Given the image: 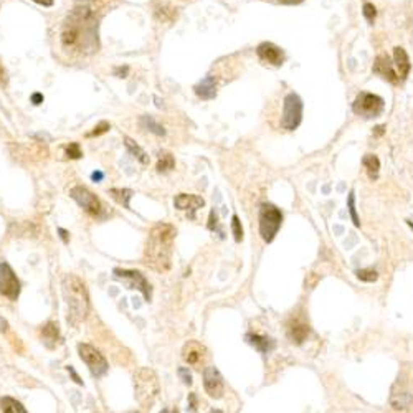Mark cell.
Here are the masks:
<instances>
[{"instance_id": "19", "label": "cell", "mask_w": 413, "mask_h": 413, "mask_svg": "<svg viewBox=\"0 0 413 413\" xmlns=\"http://www.w3.org/2000/svg\"><path fill=\"white\" fill-rule=\"evenodd\" d=\"M309 334V327L306 324H301V322H292L288 327V336L294 344H303L306 340Z\"/></svg>"}, {"instance_id": "44", "label": "cell", "mask_w": 413, "mask_h": 413, "mask_svg": "<svg viewBox=\"0 0 413 413\" xmlns=\"http://www.w3.org/2000/svg\"><path fill=\"white\" fill-rule=\"evenodd\" d=\"M375 129H377V134H379V136L384 133V126H379V128H375Z\"/></svg>"}, {"instance_id": "39", "label": "cell", "mask_w": 413, "mask_h": 413, "mask_svg": "<svg viewBox=\"0 0 413 413\" xmlns=\"http://www.w3.org/2000/svg\"><path fill=\"white\" fill-rule=\"evenodd\" d=\"M215 226H217V215H215V212H212L210 213V223H208V228L215 230Z\"/></svg>"}, {"instance_id": "1", "label": "cell", "mask_w": 413, "mask_h": 413, "mask_svg": "<svg viewBox=\"0 0 413 413\" xmlns=\"http://www.w3.org/2000/svg\"><path fill=\"white\" fill-rule=\"evenodd\" d=\"M177 231L169 223H159L149 233L144 263L157 273H165L170 268V256Z\"/></svg>"}, {"instance_id": "33", "label": "cell", "mask_w": 413, "mask_h": 413, "mask_svg": "<svg viewBox=\"0 0 413 413\" xmlns=\"http://www.w3.org/2000/svg\"><path fill=\"white\" fill-rule=\"evenodd\" d=\"M375 15H377V10H375L374 5L372 4H365L364 5V17H365V19H367L370 23H374Z\"/></svg>"}, {"instance_id": "5", "label": "cell", "mask_w": 413, "mask_h": 413, "mask_svg": "<svg viewBox=\"0 0 413 413\" xmlns=\"http://www.w3.org/2000/svg\"><path fill=\"white\" fill-rule=\"evenodd\" d=\"M78 354H80L81 361L88 365L91 375L96 377V379L103 377L107 372V369H109L106 357L101 354L96 347H93L91 344H80V345H78Z\"/></svg>"}, {"instance_id": "6", "label": "cell", "mask_w": 413, "mask_h": 413, "mask_svg": "<svg viewBox=\"0 0 413 413\" xmlns=\"http://www.w3.org/2000/svg\"><path fill=\"white\" fill-rule=\"evenodd\" d=\"M303 121V101L296 93H289L284 98L283 117H281V128L286 131H294Z\"/></svg>"}, {"instance_id": "38", "label": "cell", "mask_w": 413, "mask_h": 413, "mask_svg": "<svg viewBox=\"0 0 413 413\" xmlns=\"http://www.w3.org/2000/svg\"><path fill=\"white\" fill-rule=\"evenodd\" d=\"M32 103H33L35 106L41 104V103H43V94H40V93H35V94H32Z\"/></svg>"}, {"instance_id": "21", "label": "cell", "mask_w": 413, "mask_h": 413, "mask_svg": "<svg viewBox=\"0 0 413 413\" xmlns=\"http://www.w3.org/2000/svg\"><path fill=\"white\" fill-rule=\"evenodd\" d=\"M362 164L365 167V170H367L369 177L372 179V181H375V179L379 177V170H380L379 157H377V155H372V154H367V155H364Z\"/></svg>"}, {"instance_id": "16", "label": "cell", "mask_w": 413, "mask_h": 413, "mask_svg": "<svg viewBox=\"0 0 413 413\" xmlns=\"http://www.w3.org/2000/svg\"><path fill=\"white\" fill-rule=\"evenodd\" d=\"M195 94L200 99H213L217 96V78L213 75H208L205 80H202L199 85L195 86Z\"/></svg>"}, {"instance_id": "37", "label": "cell", "mask_w": 413, "mask_h": 413, "mask_svg": "<svg viewBox=\"0 0 413 413\" xmlns=\"http://www.w3.org/2000/svg\"><path fill=\"white\" fill-rule=\"evenodd\" d=\"M5 85H7V71L0 65V86H5Z\"/></svg>"}, {"instance_id": "26", "label": "cell", "mask_w": 413, "mask_h": 413, "mask_svg": "<svg viewBox=\"0 0 413 413\" xmlns=\"http://www.w3.org/2000/svg\"><path fill=\"white\" fill-rule=\"evenodd\" d=\"M141 126H142L144 129L151 131V133L157 134V136H164V134H165V131H164L162 126H160V124H159L157 121H155L154 117H151V116H142V117H141Z\"/></svg>"}, {"instance_id": "34", "label": "cell", "mask_w": 413, "mask_h": 413, "mask_svg": "<svg viewBox=\"0 0 413 413\" xmlns=\"http://www.w3.org/2000/svg\"><path fill=\"white\" fill-rule=\"evenodd\" d=\"M177 374L179 377L182 379V382L185 385H192V374L189 372V369H185V367H181L177 370Z\"/></svg>"}, {"instance_id": "4", "label": "cell", "mask_w": 413, "mask_h": 413, "mask_svg": "<svg viewBox=\"0 0 413 413\" xmlns=\"http://www.w3.org/2000/svg\"><path fill=\"white\" fill-rule=\"evenodd\" d=\"M281 223H283V213L271 203H263L260 208V233L266 243H271L276 237Z\"/></svg>"}, {"instance_id": "7", "label": "cell", "mask_w": 413, "mask_h": 413, "mask_svg": "<svg viewBox=\"0 0 413 413\" xmlns=\"http://www.w3.org/2000/svg\"><path fill=\"white\" fill-rule=\"evenodd\" d=\"M384 99L377 94L372 93H361L354 101V106L352 109L357 116H361L364 119H374L377 116H380V112L384 111Z\"/></svg>"}, {"instance_id": "13", "label": "cell", "mask_w": 413, "mask_h": 413, "mask_svg": "<svg viewBox=\"0 0 413 413\" xmlns=\"http://www.w3.org/2000/svg\"><path fill=\"white\" fill-rule=\"evenodd\" d=\"M256 53H258V56L263 62L273 65V67H281L284 62L283 50L274 43H271V41H263V43H260L258 48H256Z\"/></svg>"}, {"instance_id": "35", "label": "cell", "mask_w": 413, "mask_h": 413, "mask_svg": "<svg viewBox=\"0 0 413 413\" xmlns=\"http://www.w3.org/2000/svg\"><path fill=\"white\" fill-rule=\"evenodd\" d=\"M67 370H68V372H70V375H71V377H73V380L76 382V384H78V385H83V380L80 379V375H78V374L75 372V369H73V367H71V365H68V367H67Z\"/></svg>"}, {"instance_id": "36", "label": "cell", "mask_w": 413, "mask_h": 413, "mask_svg": "<svg viewBox=\"0 0 413 413\" xmlns=\"http://www.w3.org/2000/svg\"><path fill=\"white\" fill-rule=\"evenodd\" d=\"M128 73H129V68H128V67H124V68H116V70H114V75H116L117 78H126V76H128Z\"/></svg>"}, {"instance_id": "18", "label": "cell", "mask_w": 413, "mask_h": 413, "mask_svg": "<svg viewBox=\"0 0 413 413\" xmlns=\"http://www.w3.org/2000/svg\"><path fill=\"white\" fill-rule=\"evenodd\" d=\"M393 60L398 68L400 78H402V80H406V76H408L410 70H411V65H410L408 55H406V51L402 48V46H397V48L393 50Z\"/></svg>"}, {"instance_id": "8", "label": "cell", "mask_w": 413, "mask_h": 413, "mask_svg": "<svg viewBox=\"0 0 413 413\" xmlns=\"http://www.w3.org/2000/svg\"><path fill=\"white\" fill-rule=\"evenodd\" d=\"M70 197L78 205L85 208L86 213L93 215V217H99L101 212H103V205H101L98 197L89 189L83 187V185H75V187L70 190Z\"/></svg>"}, {"instance_id": "3", "label": "cell", "mask_w": 413, "mask_h": 413, "mask_svg": "<svg viewBox=\"0 0 413 413\" xmlns=\"http://www.w3.org/2000/svg\"><path fill=\"white\" fill-rule=\"evenodd\" d=\"M160 390L159 379L152 369L144 367L134 375V392L137 403L144 408H151Z\"/></svg>"}, {"instance_id": "30", "label": "cell", "mask_w": 413, "mask_h": 413, "mask_svg": "<svg viewBox=\"0 0 413 413\" xmlns=\"http://www.w3.org/2000/svg\"><path fill=\"white\" fill-rule=\"evenodd\" d=\"M347 203H349V213H350V217H352V221H354V225L359 228V226H361V221H359V217H357L356 195H354V192H350V194H349V200H347Z\"/></svg>"}, {"instance_id": "32", "label": "cell", "mask_w": 413, "mask_h": 413, "mask_svg": "<svg viewBox=\"0 0 413 413\" xmlns=\"http://www.w3.org/2000/svg\"><path fill=\"white\" fill-rule=\"evenodd\" d=\"M67 155L70 159H80L83 152H81V149H80V144L78 142H71V144L67 147Z\"/></svg>"}, {"instance_id": "22", "label": "cell", "mask_w": 413, "mask_h": 413, "mask_svg": "<svg viewBox=\"0 0 413 413\" xmlns=\"http://www.w3.org/2000/svg\"><path fill=\"white\" fill-rule=\"evenodd\" d=\"M0 410L5 413H27L25 406L20 402H17L15 398L12 397H2L0 398Z\"/></svg>"}, {"instance_id": "20", "label": "cell", "mask_w": 413, "mask_h": 413, "mask_svg": "<svg viewBox=\"0 0 413 413\" xmlns=\"http://www.w3.org/2000/svg\"><path fill=\"white\" fill-rule=\"evenodd\" d=\"M247 340L253 347H256L260 352H263V354H266L273 347V340L265 336H260V334H247Z\"/></svg>"}, {"instance_id": "23", "label": "cell", "mask_w": 413, "mask_h": 413, "mask_svg": "<svg viewBox=\"0 0 413 413\" xmlns=\"http://www.w3.org/2000/svg\"><path fill=\"white\" fill-rule=\"evenodd\" d=\"M124 144H126V149L134 155V157L139 160L141 164H149V157H147V154L142 151V149L136 144V142L133 139H129V137H124Z\"/></svg>"}, {"instance_id": "14", "label": "cell", "mask_w": 413, "mask_h": 413, "mask_svg": "<svg viewBox=\"0 0 413 413\" xmlns=\"http://www.w3.org/2000/svg\"><path fill=\"white\" fill-rule=\"evenodd\" d=\"M173 205L179 210L184 212H190V218H194L195 210H199L203 205H205V200L199 195H192V194H179L175 199H173Z\"/></svg>"}, {"instance_id": "11", "label": "cell", "mask_w": 413, "mask_h": 413, "mask_svg": "<svg viewBox=\"0 0 413 413\" xmlns=\"http://www.w3.org/2000/svg\"><path fill=\"white\" fill-rule=\"evenodd\" d=\"M203 388H205V392L208 393V397L215 400L221 398V395H223V390H225L223 377H221L218 369L213 367V365H208V367H205V370H203Z\"/></svg>"}, {"instance_id": "12", "label": "cell", "mask_w": 413, "mask_h": 413, "mask_svg": "<svg viewBox=\"0 0 413 413\" xmlns=\"http://www.w3.org/2000/svg\"><path fill=\"white\" fill-rule=\"evenodd\" d=\"M182 357L189 365L200 369L202 362L207 359V349L197 340H189L182 349Z\"/></svg>"}, {"instance_id": "43", "label": "cell", "mask_w": 413, "mask_h": 413, "mask_svg": "<svg viewBox=\"0 0 413 413\" xmlns=\"http://www.w3.org/2000/svg\"><path fill=\"white\" fill-rule=\"evenodd\" d=\"M0 332H7V321L0 317Z\"/></svg>"}, {"instance_id": "45", "label": "cell", "mask_w": 413, "mask_h": 413, "mask_svg": "<svg viewBox=\"0 0 413 413\" xmlns=\"http://www.w3.org/2000/svg\"><path fill=\"white\" fill-rule=\"evenodd\" d=\"M406 223H408V225H410V228L413 230V223H411V221H410V220H406Z\"/></svg>"}, {"instance_id": "29", "label": "cell", "mask_w": 413, "mask_h": 413, "mask_svg": "<svg viewBox=\"0 0 413 413\" xmlns=\"http://www.w3.org/2000/svg\"><path fill=\"white\" fill-rule=\"evenodd\" d=\"M231 230H233V237H235V242L240 243L243 240V228H242V221L238 218V215H233L231 217Z\"/></svg>"}, {"instance_id": "42", "label": "cell", "mask_w": 413, "mask_h": 413, "mask_svg": "<svg viewBox=\"0 0 413 413\" xmlns=\"http://www.w3.org/2000/svg\"><path fill=\"white\" fill-rule=\"evenodd\" d=\"M58 231H60V235H62L63 242H65V243H68V231H67V230H63V228H58Z\"/></svg>"}, {"instance_id": "27", "label": "cell", "mask_w": 413, "mask_h": 413, "mask_svg": "<svg viewBox=\"0 0 413 413\" xmlns=\"http://www.w3.org/2000/svg\"><path fill=\"white\" fill-rule=\"evenodd\" d=\"M175 165V160H173V155L170 152H160L159 160H157V170L159 172H169Z\"/></svg>"}, {"instance_id": "25", "label": "cell", "mask_w": 413, "mask_h": 413, "mask_svg": "<svg viewBox=\"0 0 413 413\" xmlns=\"http://www.w3.org/2000/svg\"><path fill=\"white\" fill-rule=\"evenodd\" d=\"M109 194L117 203H121V205H124L126 208H129V200H131V197H133V190H129V189H111Z\"/></svg>"}, {"instance_id": "24", "label": "cell", "mask_w": 413, "mask_h": 413, "mask_svg": "<svg viewBox=\"0 0 413 413\" xmlns=\"http://www.w3.org/2000/svg\"><path fill=\"white\" fill-rule=\"evenodd\" d=\"M154 14H155V17H157L159 20H162V22H172L177 17V12L173 10V9H170V7H167L165 4H157V5H155Z\"/></svg>"}, {"instance_id": "28", "label": "cell", "mask_w": 413, "mask_h": 413, "mask_svg": "<svg viewBox=\"0 0 413 413\" xmlns=\"http://www.w3.org/2000/svg\"><path fill=\"white\" fill-rule=\"evenodd\" d=\"M356 274L359 279L365 281V283H374V281H377V278H379V274H377V271H374V269H357Z\"/></svg>"}, {"instance_id": "31", "label": "cell", "mask_w": 413, "mask_h": 413, "mask_svg": "<svg viewBox=\"0 0 413 413\" xmlns=\"http://www.w3.org/2000/svg\"><path fill=\"white\" fill-rule=\"evenodd\" d=\"M111 129V126H109V123L107 121H101L98 126H94V129L91 131V133H88L86 134V137H94V136H101V134H104V133H107V131Z\"/></svg>"}, {"instance_id": "17", "label": "cell", "mask_w": 413, "mask_h": 413, "mask_svg": "<svg viewBox=\"0 0 413 413\" xmlns=\"http://www.w3.org/2000/svg\"><path fill=\"white\" fill-rule=\"evenodd\" d=\"M41 339H43V344L48 347V349H55L60 344V331L55 322H46V324L41 327Z\"/></svg>"}, {"instance_id": "40", "label": "cell", "mask_w": 413, "mask_h": 413, "mask_svg": "<svg viewBox=\"0 0 413 413\" xmlns=\"http://www.w3.org/2000/svg\"><path fill=\"white\" fill-rule=\"evenodd\" d=\"M103 177H104V173H103V172H93V173H91V179H93L94 182L103 181Z\"/></svg>"}, {"instance_id": "41", "label": "cell", "mask_w": 413, "mask_h": 413, "mask_svg": "<svg viewBox=\"0 0 413 413\" xmlns=\"http://www.w3.org/2000/svg\"><path fill=\"white\" fill-rule=\"evenodd\" d=\"M281 4H286V5H296V4H301L303 0H278Z\"/></svg>"}, {"instance_id": "15", "label": "cell", "mask_w": 413, "mask_h": 413, "mask_svg": "<svg viewBox=\"0 0 413 413\" xmlns=\"http://www.w3.org/2000/svg\"><path fill=\"white\" fill-rule=\"evenodd\" d=\"M374 73L380 75L382 78H385L387 81L393 83V85H397V83H398V76H397V73L393 71L392 62H390V58H388L387 55H379V56L375 58Z\"/></svg>"}, {"instance_id": "10", "label": "cell", "mask_w": 413, "mask_h": 413, "mask_svg": "<svg viewBox=\"0 0 413 413\" xmlns=\"http://www.w3.org/2000/svg\"><path fill=\"white\" fill-rule=\"evenodd\" d=\"M114 276L123 281L129 289L141 291L147 301L151 299V284L147 283L144 274H141L139 271H128V269H114Z\"/></svg>"}, {"instance_id": "2", "label": "cell", "mask_w": 413, "mask_h": 413, "mask_svg": "<svg viewBox=\"0 0 413 413\" xmlns=\"http://www.w3.org/2000/svg\"><path fill=\"white\" fill-rule=\"evenodd\" d=\"M62 291L65 301H67L68 324L78 327L89 313V296L86 284L75 274H67L63 278Z\"/></svg>"}, {"instance_id": "9", "label": "cell", "mask_w": 413, "mask_h": 413, "mask_svg": "<svg viewBox=\"0 0 413 413\" xmlns=\"http://www.w3.org/2000/svg\"><path fill=\"white\" fill-rule=\"evenodd\" d=\"M0 294L10 301H17L20 294V283L7 263H0Z\"/></svg>"}]
</instances>
